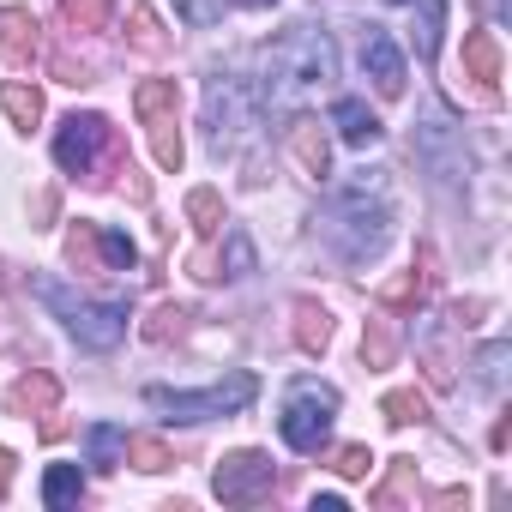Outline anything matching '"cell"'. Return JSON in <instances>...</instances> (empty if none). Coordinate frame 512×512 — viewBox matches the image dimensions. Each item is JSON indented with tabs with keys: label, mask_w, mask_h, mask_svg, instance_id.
Segmentation results:
<instances>
[{
	"label": "cell",
	"mask_w": 512,
	"mask_h": 512,
	"mask_svg": "<svg viewBox=\"0 0 512 512\" xmlns=\"http://www.w3.org/2000/svg\"><path fill=\"white\" fill-rule=\"evenodd\" d=\"M338 79V49L320 25H290L278 43H266L260 55V109L272 115H296L308 97H320Z\"/></svg>",
	"instance_id": "cell-1"
},
{
	"label": "cell",
	"mask_w": 512,
	"mask_h": 512,
	"mask_svg": "<svg viewBox=\"0 0 512 512\" xmlns=\"http://www.w3.org/2000/svg\"><path fill=\"white\" fill-rule=\"evenodd\" d=\"M386 235H392V181H386V169H362V175L338 181L326 211H320V241L344 266H368L386 247Z\"/></svg>",
	"instance_id": "cell-2"
},
{
	"label": "cell",
	"mask_w": 512,
	"mask_h": 512,
	"mask_svg": "<svg viewBox=\"0 0 512 512\" xmlns=\"http://www.w3.org/2000/svg\"><path fill=\"white\" fill-rule=\"evenodd\" d=\"M37 296L61 314V326H67L85 350H115V344L127 338V302H91V296L61 290L55 278H37Z\"/></svg>",
	"instance_id": "cell-3"
},
{
	"label": "cell",
	"mask_w": 512,
	"mask_h": 512,
	"mask_svg": "<svg viewBox=\"0 0 512 512\" xmlns=\"http://www.w3.org/2000/svg\"><path fill=\"white\" fill-rule=\"evenodd\" d=\"M253 392H260V380L253 374H229L217 386H199V392H169V386H151L145 404L163 410L169 422H211V416H235L253 404Z\"/></svg>",
	"instance_id": "cell-4"
},
{
	"label": "cell",
	"mask_w": 512,
	"mask_h": 512,
	"mask_svg": "<svg viewBox=\"0 0 512 512\" xmlns=\"http://www.w3.org/2000/svg\"><path fill=\"white\" fill-rule=\"evenodd\" d=\"M332 416H338V392L320 386V380H296L290 398H284L278 434H284V446H296V452H326V440H332Z\"/></svg>",
	"instance_id": "cell-5"
},
{
	"label": "cell",
	"mask_w": 512,
	"mask_h": 512,
	"mask_svg": "<svg viewBox=\"0 0 512 512\" xmlns=\"http://www.w3.org/2000/svg\"><path fill=\"white\" fill-rule=\"evenodd\" d=\"M253 115H260V91H253L241 73H217L205 85V127H211L217 151H235L241 133L253 127Z\"/></svg>",
	"instance_id": "cell-6"
},
{
	"label": "cell",
	"mask_w": 512,
	"mask_h": 512,
	"mask_svg": "<svg viewBox=\"0 0 512 512\" xmlns=\"http://www.w3.org/2000/svg\"><path fill=\"white\" fill-rule=\"evenodd\" d=\"M133 109H139V121H145V133H151L157 169H181L187 145H181V127H175V79H145V85L133 91Z\"/></svg>",
	"instance_id": "cell-7"
},
{
	"label": "cell",
	"mask_w": 512,
	"mask_h": 512,
	"mask_svg": "<svg viewBox=\"0 0 512 512\" xmlns=\"http://www.w3.org/2000/svg\"><path fill=\"white\" fill-rule=\"evenodd\" d=\"M272 458L266 452H229L217 470H211V488H217V500L223 506H247V500H260V494H272Z\"/></svg>",
	"instance_id": "cell-8"
},
{
	"label": "cell",
	"mask_w": 512,
	"mask_h": 512,
	"mask_svg": "<svg viewBox=\"0 0 512 512\" xmlns=\"http://www.w3.org/2000/svg\"><path fill=\"white\" fill-rule=\"evenodd\" d=\"M115 139V127L103 121V115H67L61 121V133H55V163L67 169V175H91L97 169V151Z\"/></svg>",
	"instance_id": "cell-9"
},
{
	"label": "cell",
	"mask_w": 512,
	"mask_h": 512,
	"mask_svg": "<svg viewBox=\"0 0 512 512\" xmlns=\"http://www.w3.org/2000/svg\"><path fill=\"white\" fill-rule=\"evenodd\" d=\"M284 151L296 157V169H302L308 181H326V175H332V145H326V127H320L314 115H296V121L284 127Z\"/></svg>",
	"instance_id": "cell-10"
},
{
	"label": "cell",
	"mask_w": 512,
	"mask_h": 512,
	"mask_svg": "<svg viewBox=\"0 0 512 512\" xmlns=\"http://www.w3.org/2000/svg\"><path fill=\"white\" fill-rule=\"evenodd\" d=\"M362 73L374 79V91L380 97H398L404 91V55H398V43L386 37V31H362Z\"/></svg>",
	"instance_id": "cell-11"
},
{
	"label": "cell",
	"mask_w": 512,
	"mask_h": 512,
	"mask_svg": "<svg viewBox=\"0 0 512 512\" xmlns=\"http://www.w3.org/2000/svg\"><path fill=\"white\" fill-rule=\"evenodd\" d=\"M0 55H7V67H31L43 61V31L25 7H7L0 13Z\"/></svg>",
	"instance_id": "cell-12"
},
{
	"label": "cell",
	"mask_w": 512,
	"mask_h": 512,
	"mask_svg": "<svg viewBox=\"0 0 512 512\" xmlns=\"http://www.w3.org/2000/svg\"><path fill=\"white\" fill-rule=\"evenodd\" d=\"M55 404H61V380H55V374H43V368L7 386V410H13V416H49Z\"/></svg>",
	"instance_id": "cell-13"
},
{
	"label": "cell",
	"mask_w": 512,
	"mask_h": 512,
	"mask_svg": "<svg viewBox=\"0 0 512 512\" xmlns=\"http://www.w3.org/2000/svg\"><path fill=\"white\" fill-rule=\"evenodd\" d=\"M332 127H338V139H344V145H356V151L380 145V115H374L362 97H338V109H332Z\"/></svg>",
	"instance_id": "cell-14"
},
{
	"label": "cell",
	"mask_w": 512,
	"mask_h": 512,
	"mask_svg": "<svg viewBox=\"0 0 512 512\" xmlns=\"http://www.w3.org/2000/svg\"><path fill=\"white\" fill-rule=\"evenodd\" d=\"M464 67H470V79L482 85V97H494V91H500V37H494V31H470V37H464Z\"/></svg>",
	"instance_id": "cell-15"
},
{
	"label": "cell",
	"mask_w": 512,
	"mask_h": 512,
	"mask_svg": "<svg viewBox=\"0 0 512 512\" xmlns=\"http://www.w3.org/2000/svg\"><path fill=\"white\" fill-rule=\"evenodd\" d=\"M434 290V260L422 253V266H410V272H398L386 290H380V302L386 308H422V296Z\"/></svg>",
	"instance_id": "cell-16"
},
{
	"label": "cell",
	"mask_w": 512,
	"mask_h": 512,
	"mask_svg": "<svg viewBox=\"0 0 512 512\" xmlns=\"http://www.w3.org/2000/svg\"><path fill=\"white\" fill-rule=\"evenodd\" d=\"M0 109L13 115V127H19V133H31V127L43 121V91H37V85H25V79H7V85H0Z\"/></svg>",
	"instance_id": "cell-17"
},
{
	"label": "cell",
	"mask_w": 512,
	"mask_h": 512,
	"mask_svg": "<svg viewBox=\"0 0 512 512\" xmlns=\"http://www.w3.org/2000/svg\"><path fill=\"white\" fill-rule=\"evenodd\" d=\"M79 494H85V470L79 464H49V476H43V506H79Z\"/></svg>",
	"instance_id": "cell-18"
},
{
	"label": "cell",
	"mask_w": 512,
	"mask_h": 512,
	"mask_svg": "<svg viewBox=\"0 0 512 512\" xmlns=\"http://www.w3.org/2000/svg\"><path fill=\"white\" fill-rule=\"evenodd\" d=\"M296 344H302L308 356L332 344V314H326L320 302H296Z\"/></svg>",
	"instance_id": "cell-19"
},
{
	"label": "cell",
	"mask_w": 512,
	"mask_h": 512,
	"mask_svg": "<svg viewBox=\"0 0 512 512\" xmlns=\"http://www.w3.org/2000/svg\"><path fill=\"white\" fill-rule=\"evenodd\" d=\"M85 452H91L97 470H115V464H127V434H121L115 422H97V428L85 434Z\"/></svg>",
	"instance_id": "cell-20"
},
{
	"label": "cell",
	"mask_w": 512,
	"mask_h": 512,
	"mask_svg": "<svg viewBox=\"0 0 512 512\" xmlns=\"http://www.w3.org/2000/svg\"><path fill=\"white\" fill-rule=\"evenodd\" d=\"M115 0H61V25L67 31H109Z\"/></svg>",
	"instance_id": "cell-21"
},
{
	"label": "cell",
	"mask_w": 512,
	"mask_h": 512,
	"mask_svg": "<svg viewBox=\"0 0 512 512\" xmlns=\"http://www.w3.org/2000/svg\"><path fill=\"white\" fill-rule=\"evenodd\" d=\"M410 7H422L416 55H422V61H434V55H440V31H446V0H410Z\"/></svg>",
	"instance_id": "cell-22"
},
{
	"label": "cell",
	"mask_w": 512,
	"mask_h": 512,
	"mask_svg": "<svg viewBox=\"0 0 512 512\" xmlns=\"http://www.w3.org/2000/svg\"><path fill=\"white\" fill-rule=\"evenodd\" d=\"M187 223H193L199 235H217V229H223V199H217V187H193V193H187Z\"/></svg>",
	"instance_id": "cell-23"
},
{
	"label": "cell",
	"mask_w": 512,
	"mask_h": 512,
	"mask_svg": "<svg viewBox=\"0 0 512 512\" xmlns=\"http://www.w3.org/2000/svg\"><path fill=\"white\" fill-rule=\"evenodd\" d=\"M392 356H398L392 320H368V332H362V362H368V368H392Z\"/></svg>",
	"instance_id": "cell-24"
},
{
	"label": "cell",
	"mask_w": 512,
	"mask_h": 512,
	"mask_svg": "<svg viewBox=\"0 0 512 512\" xmlns=\"http://www.w3.org/2000/svg\"><path fill=\"white\" fill-rule=\"evenodd\" d=\"M380 410H386V422H398V428L428 422V398H422V392H386V398H380Z\"/></svg>",
	"instance_id": "cell-25"
},
{
	"label": "cell",
	"mask_w": 512,
	"mask_h": 512,
	"mask_svg": "<svg viewBox=\"0 0 512 512\" xmlns=\"http://www.w3.org/2000/svg\"><path fill=\"white\" fill-rule=\"evenodd\" d=\"M187 332V308H175V302H163L151 320H145V338L151 344H169V338H181Z\"/></svg>",
	"instance_id": "cell-26"
},
{
	"label": "cell",
	"mask_w": 512,
	"mask_h": 512,
	"mask_svg": "<svg viewBox=\"0 0 512 512\" xmlns=\"http://www.w3.org/2000/svg\"><path fill=\"white\" fill-rule=\"evenodd\" d=\"M506 362H512V344H488V350L476 356V380H482V392H500Z\"/></svg>",
	"instance_id": "cell-27"
},
{
	"label": "cell",
	"mask_w": 512,
	"mask_h": 512,
	"mask_svg": "<svg viewBox=\"0 0 512 512\" xmlns=\"http://www.w3.org/2000/svg\"><path fill=\"white\" fill-rule=\"evenodd\" d=\"M127 458L139 464V470H169L175 458H169V446L163 440H151V434H127Z\"/></svg>",
	"instance_id": "cell-28"
},
{
	"label": "cell",
	"mask_w": 512,
	"mask_h": 512,
	"mask_svg": "<svg viewBox=\"0 0 512 512\" xmlns=\"http://www.w3.org/2000/svg\"><path fill=\"white\" fill-rule=\"evenodd\" d=\"M97 247H103V266H115V272H127V266L139 260V247H133L121 229H97Z\"/></svg>",
	"instance_id": "cell-29"
},
{
	"label": "cell",
	"mask_w": 512,
	"mask_h": 512,
	"mask_svg": "<svg viewBox=\"0 0 512 512\" xmlns=\"http://www.w3.org/2000/svg\"><path fill=\"white\" fill-rule=\"evenodd\" d=\"M133 49H145V55H163V31H157V13L151 7H133Z\"/></svg>",
	"instance_id": "cell-30"
},
{
	"label": "cell",
	"mask_w": 512,
	"mask_h": 512,
	"mask_svg": "<svg viewBox=\"0 0 512 512\" xmlns=\"http://www.w3.org/2000/svg\"><path fill=\"white\" fill-rule=\"evenodd\" d=\"M223 7H229V0H175V13H181L187 25H199V31H205V25H217V19H223Z\"/></svg>",
	"instance_id": "cell-31"
},
{
	"label": "cell",
	"mask_w": 512,
	"mask_h": 512,
	"mask_svg": "<svg viewBox=\"0 0 512 512\" xmlns=\"http://www.w3.org/2000/svg\"><path fill=\"white\" fill-rule=\"evenodd\" d=\"M368 464H374L368 446H338V452H332V470H338V476H368Z\"/></svg>",
	"instance_id": "cell-32"
},
{
	"label": "cell",
	"mask_w": 512,
	"mask_h": 512,
	"mask_svg": "<svg viewBox=\"0 0 512 512\" xmlns=\"http://www.w3.org/2000/svg\"><path fill=\"white\" fill-rule=\"evenodd\" d=\"M392 464H398V470H392V482H386V488H374V506H392V500L416 482V464H410V458H392Z\"/></svg>",
	"instance_id": "cell-33"
},
{
	"label": "cell",
	"mask_w": 512,
	"mask_h": 512,
	"mask_svg": "<svg viewBox=\"0 0 512 512\" xmlns=\"http://www.w3.org/2000/svg\"><path fill=\"white\" fill-rule=\"evenodd\" d=\"M253 272V247H247V235H229V278H247Z\"/></svg>",
	"instance_id": "cell-34"
},
{
	"label": "cell",
	"mask_w": 512,
	"mask_h": 512,
	"mask_svg": "<svg viewBox=\"0 0 512 512\" xmlns=\"http://www.w3.org/2000/svg\"><path fill=\"white\" fill-rule=\"evenodd\" d=\"M49 67H55V79H61V85H91V67H73L67 55H55Z\"/></svg>",
	"instance_id": "cell-35"
},
{
	"label": "cell",
	"mask_w": 512,
	"mask_h": 512,
	"mask_svg": "<svg viewBox=\"0 0 512 512\" xmlns=\"http://www.w3.org/2000/svg\"><path fill=\"white\" fill-rule=\"evenodd\" d=\"M7 494H13V452L0 446V500H7Z\"/></svg>",
	"instance_id": "cell-36"
},
{
	"label": "cell",
	"mask_w": 512,
	"mask_h": 512,
	"mask_svg": "<svg viewBox=\"0 0 512 512\" xmlns=\"http://www.w3.org/2000/svg\"><path fill=\"white\" fill-rule=\"evenodd\" d=\"M314 512H344V494H314Z\"/></svg>",
	"instance_id": "cell-37"
},
{
	"label": "cell",
	"mask_w": 512,
	"mask_h": 512,
	"mask_svg": "<svg viewBox=\"0 0 512 512\" xmlns=\"http://www.w3.org/2000/svg\"><path fill=\"white\" fill-rule=\"evenodd\" d=\"M253 7H272V0H253Z\"/></svg>",
	"instance_id": "cell-38"
}]
</instances>
